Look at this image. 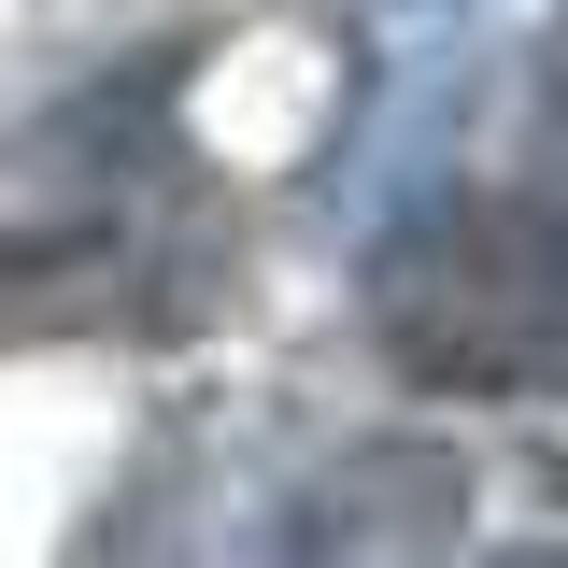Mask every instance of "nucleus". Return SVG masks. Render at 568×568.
<instances>
[{
    "mask_svg": "<svg viewBox=\"0 0 568 568\" xmlns=\"http://www.w3.org/2000/svg\"><path fill=\"white\" fill-rule=\"evenodd\" d=\"M369 342L426 398H568V200L440 185L369 256Z\"/></svg>",
    "mask_w": 568,
    "mask_h": 568,
    "instance_id": "f257e3e1",
    "label": "nucleus"
},
{
    "mask_svg": "<svg viewBox=\"0 0 568 568\" xmlns=\"http://www.w3.org/2000/svg\"><path fill=\"white\" fill-rule=\"evenodd\" d=\"M469 497L455 455H426V440H384V455H355L342 484L313 497L298 526H284V568H398L440 540V511Z\"/></svg>",
    "mask_w": 568,
    "mask_h": 568,
    "instance_id": "f03ea898",
    "label": "nucleus"
},
{
    "mask_svg": "<svg viewBox=\"0 0 568 568\" xmlns=\"http://www.w3.org/2000/svg\"><path fill=\"white\" fill-rule=\"evenodd\" d=\"M484 568H568V540H526V555H484Z\"/></svg>",
    "mask_w": 568,
    "mask_h": 568,
    "instance_id": "7ed1b4c3",
    "label": "nucleus"
},
{
    "mask_svg": "<svg viewBox=\"0 0 568 568\" xmlns=\"http://www.w3.org/2000/svg\"><path fill=\"white\" fill-rule=\"evenodd\" d=\"M384 14H469V0H384Z\"/></svg>",
    "mask_w": 568,
    "mask_h": 568,
    "instance_id": "20e7f679",
    "label": "nucleus"
},
{
    "mask_svg": "<svg viewBox=\"0 0 568 568\" xmlns=\"http://www.w3.org/2000/svg\"><path fill=\"white\" fill-rule=\"evenodd\" d=\"M555 114H568V29H555Z\"/></svg>",
    "mask_w": 568,
    "mask_h": 568,
    "instance_id": "39448f33",
    "label": "nucleus"
}]
</instances>
